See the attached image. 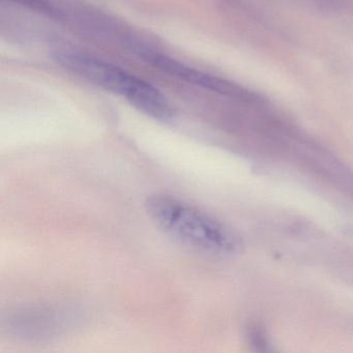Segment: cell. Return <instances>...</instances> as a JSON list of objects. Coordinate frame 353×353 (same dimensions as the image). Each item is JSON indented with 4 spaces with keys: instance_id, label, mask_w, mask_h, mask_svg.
Returning a JSON list of instances; mask_svg holds the SVG:
<instances>
[{
    "instance_id": "7a4b0ae2",
    "label": "cell",
    "mask_w": 353,
    "mask_h": 353,
    "mask_svg": "<svg viewBox=\"0 0 353 353\" xmlns=\"http://www.w3.org/2000/svg\"><path fill=\"white\" fill-rule=\"evenodd\" d=\"M54 59L90 83L123 97L139 111L146 110L156 100L158 88L106 61L75 52H57Z\"/></svg>"
},
{
    "instance_id": "277c9868",
    "label": "cell",
    "mask_w": 353,
    "mask_h": 353,
    "mask_svg": "<svg viewBox=\"0 0 353 353\" xmlns=\"http://www.w3.org/2000/svg\"><path fill=\"white\" fill-rule=\"evenodd\" d=\"M14 3H19L23 7L28 8L32 11L39 12L51 17H59V14L57 10L47 1V0H13Z\"/></svg>"
},
{
    "instance_id": "3957f363",
    "label": "cell",
    "mask_w": 353,
    "mask_h": 353,
    "mask_svg": "<svg viewBox=\"0 0 353 353\" xmlns=\"http://www.w3.org/2000/svg\"><path fill=\"white\" fill-rule=\"evenodd\" d=\"M134 50L137 53L138 57L143 59V61H148L150 65H154L157 69L172 76V77L179 78L181 81L200 86L205 90L218 92V94H226V96L239 97L243 94L236 86L229 83L226 80L188 67L185 63L171 59L167 55L161 54V53L154 52L150 49L142 48V47H137Z\"/></svg>"
},
{
    "instance_id": "6da1fadb",
    "label": "cell",
    "mask_w": 353,
    "mask_h": 353,
    "mask_svg": "<svg viewBox=\"0 0 353 353\" xmlns=\"http://www.w3.org/2000/svg\"><path fill=\"white\" fill-rule=\"evenodd\" d=\"M145 208L161 231L185 247L221 256L239 249V239L228 227L183 200L159 194L148 198Z\"/></svg>"
}]
</instances>
